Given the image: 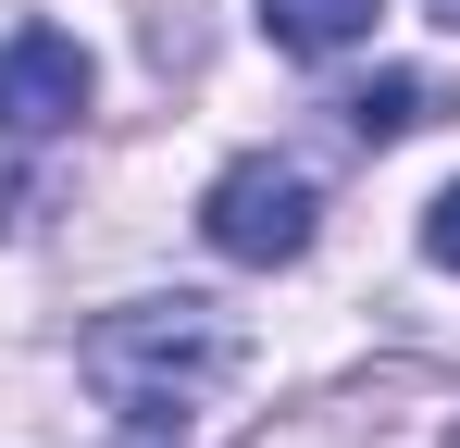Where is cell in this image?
<instances>
[{
	"label": "cell",
	"mask_w": 460,
	"mask_h": 448,
	"mask_svg": "<svg viewBox=\"0 0 460 448\" xmlns=\"http://www.w3.org/2000/svg\"><path fill=\"white\" fill-rule=\"evenodd\" d=\"M336 112H349V138H361V149H385V138H411L436 100H423V75H374V87H349Z\"/></svg>",
	"instance_id": "5"
},
{
	"label": "cell",
	"mask_w": 460,
	"mask_h": 448,
	"mask_svg": "<svg viewBox=\"0 0 460 448\" xmlns=\"http://www.w3.org/2000/svg\"><path fill=\"white\" fill-rule=\"evenodd\" d=\"M385 0H261V38L287 50V63H336V50H361L374 38Z\"/></svg>",
	"instance_id": "4"
},
{
	"label": "cell",
	"mask_w": 460,
	"mask_h": 448,
	"mask_svg": "<svg viewBox=\"0 0 460 448\" xmlns=\"http://www.w3.org/2000/svg\"><path fill=\"white\" fill-rule=\"evenodd\" d=\"M311 224H323V187H311V162H287V149H249V162H225V175L199 187V237H212L225 262H249V274L299 262Z\"/></svg>",
	"instance_id": "2"
},
{
	"label": "cell",
	"mask_w": 460,
	"mask_h": 448,
	"mask_svg": "<svg viewBox=\"0 0 460 448\" xmlns=\"http://www.w3.org/2000/svg\"><path fill=\"white\" fill-rule=\"evenodd\" d=\"M87 112V50L63 25H13L0 38V138H63Z\"/></svg>",
	"instance_id": "3"
},
{
	"label": "cell",
	"mask_w": 460,
	"mask_h": 448,
	"mask_svg": "<svg viewBox=\"0 0 460 448\" xmlns=\"http://www.w3.org/2000/svg\"><path fill=\"white\" fill-rule=\"evenodd\" d=\"M436 25H460V0H436Z\"/></svg>",
	"instance_id": "7"
},
{
	"label": "cell",
	"mask_w": 460,
	"mask_h": 448,
	"mask_svg": "<svg viewBox=\"0 0 460 448\" xmlns=\"http://www.w3.org/2000/svg\"><path fill=\"white\" fill-rule=\"evenodd\" d=\"M236 362H249V336H236L225 299H125L75 336V373L100 386V411H125V436H150V448L187 436L225 399Z\"/></svg>",
	"instance_id": "1"
},
{
	"label": "cell",
	"mask_w": 460,
	"mask_h": 448,
	"mask_svg": "<svg viewBox=\"0 0 460 448\" xmlns=\"http://www.w3.org/2000/svg\"><path fill=\"white\" fill-rule=\"evenodd\" d=\"M423 262L460 274V187H436V212H423Z\"/></svg>",
	"instance_id": "6"
}]
</instances>
